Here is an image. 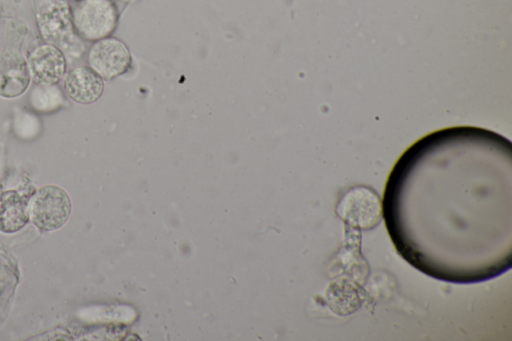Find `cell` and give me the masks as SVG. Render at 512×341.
Wrapping results in <instances>:
<instances>
[{"mask_svg":"<svg viewBox=\"0 0 512 341\" xmlns=\"http://www.w3.org/2000/svg\"><path fill=\"white\" fill-rule=\"evenodd\" d=\"M121 1H129V0H121Z\"/></svg>","mask_w":512,"mask_h":341,"instance_id":"9","label":"cell"},{"mask_svg":"<svg viewBox=\"0 0 512 341\" xmlns=\"http://www.w3.org/2000/svg\"><path fill=\"white\" fill-rule=\"evenodd\" d=\"M104 91L103 78L90 66H78L68 72L64 92L76 103L96 102Z\"/></svg>","mask_w":512,"mask_h":341,"instance_id":"6","label":"cell"},{"mask_svg":"<svg viewBox=\"0 0 512 341\" xmlns=\"http://www.w3.org/2000/svg\"><path fill=\"white\" fill-rule=\"evenodd\" d=\"M72 209L67 192L60 186L48 184L34 194L29 213L33 224L42 231H54L63 227Z\"/></svg>","mask_w":512,"mask_h":341,"instance_id":"2","label":"cell"},{"mask_svg":"<svg viewBox=\"0 0 512 341\" xmlns=\"http://www.w3.org/2000/svg\"><path fill=\"white\" fill-rule=\"evenodd\" d=\"M72 23L84 39L108 37L117 24V9L111 0H77L72 8Z\"/></svg>","mask_w":512,"mask_h":341,"instance_id":"1","label":"cell"},{"mask_svg":"<svg viewBox=\"0 0 512 341\" xmlns=\"http://www.w3.org/2000/svg\"><path fill=\"white\" fill-rule=\"evenodd\" d=\"M31 107L40 113H51L64 105V93L57 84L36 83L30 93Z\"/></svg>","mask_w":512,"mask_h":341,"instance_id":"8","label":"cell"},{"mask_svg":"<svg viewBox=\"0 0 512 341\" xmlns=\"http://www.w3.org/2000/svg\"><path fill=\"white\" fill-rule=\"evenodd\" d=\"M27 63L30 75L36 83L57 84L66 72L64 54L59 48L49 44L34 48Z\"/></svg>","mask_w":512,"mask_h":341,"instance_id":"5","label":"cell"},{"mask_svg":"<svg viewBox=\"0 0 512 341\" xmlns=\"http://www.w3.org/2000/svg\"><path fill=\"white\" fill-rule=\"evenodd\" d=\"M28 201L16 190L0 193V232L12 234L29 221Z\"/></svg>","mask_w":512,"mask_h":341,"instance_id":"7","label":"cell"},{"mask_svg":"<svg viewBox=\"0 0 512 341\" xmlns=\"http://www.w3.org/2000/svg\"><path fill=\"white\" fill-rule=\"evenodd\" d=\"M75 1H77V0H75Z\"/></svg>","mask_w":512,"mask_h":341,"instance_id":"10","label":"cell"},{"mask_svg":"<svg viewBox=\"0 0 512 341\" xmlns=\"http://www.w3.org/2000/svg\"><path fill=\"white\" fill-rule=\"evenodd\" d=\"M31 75L27 60L15 49L0 53V96L15 98L29 87Z\"/></svg>","mask_w":512,"mask_h":341,"instance_id":"4","label":"cell"},{"mask_svg":"<svg viewBox=\"0 0 512 341\" xmlns=\"http://www.w3.org/2000/svg\"><path fill=\"white\" fill-rule=\"evenodd\" d=\"M88 63L102 78L113 79L130 68L131 54L121 40L105 37L90 47Z\"/></svg>","mask_w":512,"mask_h":341,"instance_id":"3","label":"cell"}]
</instances>
